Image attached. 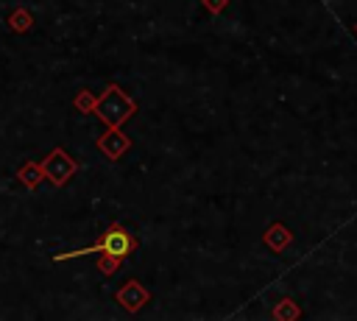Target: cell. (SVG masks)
Wrapping results in <instances>:
<instances>
[{
    "label": "cell",
    "mask_w": 357,
    "mask_h": 321,
    "mask_svg": "<svg viewBox=\"0 0 357 321\" xmlns=\"http://www.w3.org/2000/svg\"><path fill=\"white\" fill-rule=\"evenodd\" d=\"M117 262H120L117 257H109V254H106V257H103V260H100L98 265H100V271H103V274H112V271L117 268Z\"/></svg>",
    "instance_id": "9c48e42d"
},
{
    "label": "cell",
    "mask_w": 357,
    "mask_h": 321,
    "mask_svg": "<svg viewBox=\"0 0 357 321\" xmlns=\"http://www.w3.org/2000/svg\"><path fill=\"white\" fill-rule=\"evenodd\" d=\"M134 248H137L134 234H131L128 229H123L120 223H112V226H109V229L100 234V240H98V243H92V246H86V248H75V251H61V254H53V260H56V262H64V260H73V257H86V254H109V257L123 260V257H128Z\"/></svg>",
    "instance_id": "6da1fadb"
},
{
    "label": "cell",
    "mask_w": 357,
    "mask_h": 321,
    "mask_svg": "<svg viewBox=\"0 0 357 321\" xmlns=\"http://www.w3.org/2000/svg\"><path fill=\"white\" fill-rule=\"evenodd\" d=\"M39 165H42L45 179H47L50 184H56V187L67 184V179L75 173V162L67 156V151H64V148H53V151H50Z\"/></svg>",
    "instance_id": "3957f363"
},
{
    "label": "cell",
    "mask_w": 357,
    "mask_h": 321,
    "mask_svg": "<svg viewBox=\"0 0 357 321\" xmlns=\"http://www.w3.org/2000/svg\"><path fill=\"white\" fill-rule=\"evenodd\" d=\"M98 148L106 154V156H112V159H117L126 148H128V140L123 137V134H117V128H112L109 134H103L100 140H98Z\"/></svg>",
    "instance_id": "277c9868"
},
{
    "label": "cell",
    "mask_w": 357,
    "mask_h": 321,
    "mask_svg": "<svg viewBox=\"0 0 357 321\" xmlns=\"http://www.w3.org/2000/svg\"><path fill=\"white\" fill-rule=\"evenodd\" d=\"M17 179H20L28 190H36V187L42 184V179H45L42 165H36V162H22V165H20V170H17Z\"/></svg>",
    "instance_id": "5b68a950"
},
{
    "label": "cell",
    "mask_w": 357,
    "mask_h": 321,
    "mask_svg": "<svg viewBox=\"0 0 357 321\" xmlns=\"http://www.w3.org/2000/svg\"><path fill=\"white\" fill-rule=\"evenodd\" d=\"M103 123H109L112 128H117L131 112H134V100H128L117 87H109L106 95L100 100H95V109H92Z\"/></svg>",
    "instance_id": "7a4b0ae2"
},
{
    "label": "cell",
    "mask_w": 357,
    "mask_h": 321,
    "mask_svg": "<svg viewBox=\"0 0 357 321\" xmlns=\"http://www.w3.org/2000/svg\"><path fill=\"white\" fill-rule=\"evenodd\" d=\"M8 28L14 31V33H25L31 25H33V14L28 11V8H22V6H17V8H11V14H8Z\"/></svg>",
    "instance_id": "8992f818"
},
{
    "label": "cell",
    "mask_w": 357,
    "mask_h": 321,
    "mask_svg": "<svg viewBox=\"0 0 357 321\" xmlns=\"http://www.w3.org/2000/svg\"><path fill=\"white\" fill-rule=\"evenodd\" d=\"M117 301H120L126 310H137V307L145 301V293H142V288H137V285L131 282V285H126V288L117 293Z\"/></svg>",
    "instance_id": "52a82bcc"
},
{
    "label": "cell",
    "mask_w": 357,
    "mask_h": 321,
    "mask_svg": "<svg viewBox=\"0 0 357 321\" xmlns=\"http://www.w3.org/2000/svg\"><path fill=\"white\" fill-rule=\"evenodd\" d=\"M75 106H78L81 112H92V109H95V98H92L89 92H81V95L75 98Z\"/></svg>",
    "instance_id": "ba28073f"
}]
</instances>
